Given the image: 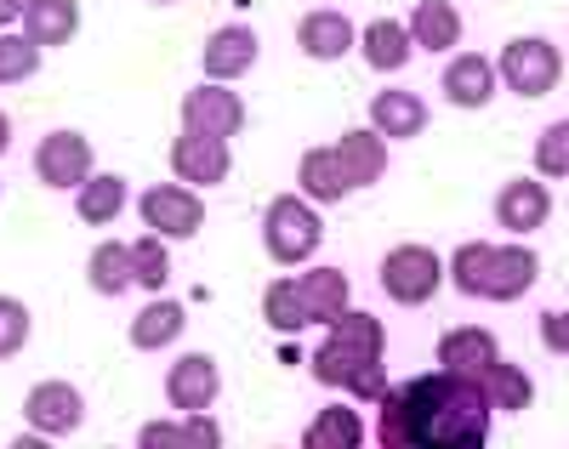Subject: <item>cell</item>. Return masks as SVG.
Returning <instances> with one entry per match:
<instances>
[{"mask_svg": "<svg viewBox=\"0 0 569 449\" xmlns=\"http://www.w3.org/2000/svg\"><path fill=\"white\" fill-rule=\"evenodd\" d=\"M490 405L479 381L427 370L388 387L376 410V443L382 449H490Z\"/></svg>", "mask_w": 569, "mask_h": 449, "instance_id": "obj_1", "label": "cell"}, {"mask_svg": "<svg viewBox=\"0 0 569 449\" xmlns=\"http://www.w3.org/2000/svg\"><path fill=\"white\" fill-rule=\"evenodd\" d=\"M308 370L319 387H337L348 392L353 405H382L388 398V330L376 313H359L348 308L337 325H330V336L308 353Z\"/></svg>", "mask_w": 569, "mask_h": 449, "instance_id": "obj_2", "label": "cell"}, {"mask_svg": "<svg viewBox=\"0 0 569 449\" xmlns=\"http://www.w3.org/2000/svg\"><path fill=\"white\" fill-rule=\"evenodd\" d=\"M536 279H541V257L530 245L467 239L450 251V285L472 302H518V296H530Z\"/></svg>", "mask_w": 569, "mask_h": 449, "instance_id": "obj_3", "label": "cell"}, {"mask_svg": "<svg viewBox=\"0 0 569 449\" xmlns=\"http://www.w3.org/2000/svg\"><path fill=\"white\" fill-rule=\"evenodd\" d=\"M262 245H268V257H273L279 268L308 262L319 245H325V217H319V206H313V199H302V193L268 199V211H262Z\"/></svg>", "mask_w": 569, "mask_h": 449, "instance_id": "obj_4", "label": "cell"}, {"mask_svg": "<svg viewBox=\"0 0 569 449\" xmlns=\"http://www.w3.org/2000/svg\"><path fill=\"white\" fill-rule=\"evenodd\" d=\"M445 273H450V262L433 251V245H393V251L382 257V290L399 308H427L439 296Z\"/></svg>", "mask_w": 569, "mask_h": 449, "instance_id": "obj_5", "label": "cell"}, {"mask_svg": "<svg viewBox=\"0 0 569 449\" xmlns=\"http://www.w3.org/2000/svg\"><path fill=\"white\" fill-rule=\"evenodd\" d=\"M496 74L518 97H547L563 80V52L552 40H541V34H512L501 46V58H496Z\"/></svg>", "mask_w": 569, "mask_h": 449, "instance_id": "obj_6", "label": "cell"}, {"mask_svg": "<svg viewBox=\"0 0 569 449\" xmlns=\"http://www.w3.org/2000/svg\"><path fill=\"white\" fill-rule=\"evenodd\" d=\"M137 217L149 222V233H160V239H194L206 228V199H200V188H188V182H154L149 193L137 199Z\"/></svg>", "mask_w": 569, "mask_h": 449, "instance_id": "obj_7", "label": "cell"}, {"mask_svg": "<svg viewBox=\"0 0 569 449\" xmlns=\"http://www.w3.org/2000/svg\"><path fill=\"white\" fill-rule=\"evenodd\" d=\"M34 177L58 193H80L91 177V142L80 131H46L40 148H34Z\"/></svg>", "mask_w": 569, "mask_h": 449, "instance_id": "obj_8", "label": "cell"}, {"mask_svg": "<svg viewBox=\"0 0 569 449\" xmlns=\"http://www.w3.org/2000/svg\"><path fill=\"white\" fill-rule=\"evenodd\" d=\"M171 171L177 182L188 188H217L233 177V148L222 137H206V131H177L171 142Z\"/></svg>", "mask_w": 569, "mask_h": 449, "instance_id": "obj_9", "label": "cell"}, {"mask_svg": "<svg viewBox=\"0 0 569 449\" xmlns=\"http://www.w3.org/2000/svg\"><path fill=\"white\" fill-rule=\"evenodd\" d=\"M246 126V103H240V91L233 86H217V80H206V86H194L182 97V131H206V137H233Z\"/></svg>", "mask_w": 569, "mask_h": 449, "instance_id": "obj_10", "label": "cell"}, {"mask_svg": "<svg viewBox=\"0 0 569 449\" xmlns=\"http://www.w3.org/2000/svg\"><path fill=\"white\" fill-rule=\"evenodd\" d=\"M496 222L512 233V239H525V233H541L552 222V188L541 177H512L501 182L496 193Z\"/></svg>", "mask_w": 569, "mask_h": 449, "instance_id": "obj_11", "label": "cell"}, {"mask_svg": "<svg viewBox=\"0 0 569 449\" xmlns=\"http://www.w3.org/2000/svg\"><path fill=\"white\" fill-rule=\"evenodd\" d=\"M23 421H29V432L63 438V432H74L86 421V398L69 381H34L29 398H23Z\"/></svg>", "mask_w": 569, "mask_h": 449, "instance_id": "obj_12", "label": "cell"}, {"mask_svg": "<svg viewBox=\"0 0 569 449\" xmlns=\"http://www.w3.org/2000/svg\"><path fill=\"white\" fill-rule=\"evenodd\" d=\"M445 103L450 109H490V97L501 91V74H496V63L485 58V52H456L450 63H445Z\"/></svg>", "mask_w": 569, "mask_h": 449, "instance_id": "obj_13", "label": "cell"}, {"mask_svg": "<svg viewBox=\"0 0 569 449\" xmlns=\"http://www.w3.org/2000/svg\"><path fill=\"white\" fill-rule=\"evenodd\" d=\"M496 359H501V341H496V330H485V325H456V330L439 336V370H450V376L479 381Z\"/></svg>", "mask_w": 569, "mask_h": 449, "instance_id": "obj_14", "label": "cell"}, {"mask_svg": "<svg viewBox=\"0 0 569 449\" xmlns=\"http://www.w3.org/2000/svg\"><path fill=\"white\" fill-rule=\"evenodd\" d=\"M217 392H222V370H217L211 353H188V359H177L171 376H166V398H171L182 416L211 410V405H217Z\"/></svg>", "mask_w": 569, "mask_h": 449, "instance_id": "obj_15", "label": "cell"}, {"mask_svg": "<svg viewBox=\"0 0 569 449\" xmlns=\"http://www.w3.org/2000/svg\"><path fill=\"white\" fill-rule=\"evenodd\" d=\"M257 34L246 29V23H222V29H211V40H206V80H217V86H228V80H240V74H251V63H257Z\"/></svg>", "mask_w": 569, "mask_h": 449, "instance_id": "obj_16", "label": "cell"}, {"mask_svg": "<svg viewBox=\"0 0 569 449\" xmlns=\"http://www.w3.org/2000/svg\"><path fill=\"white\" fill-rule=\"evenodd\" d=\"M370 131H382L388 142H410V137L427 131V103L416 91H405V86L376 91L370 97Z\"/></svg>", "mask_w": 569, "mask_h": 449, "instance_id": "obj_17", "label": "cell"}, {"mask_svg": "<svg viewBox=\"0 0 569 449\" xmlns=\"http://www.w3.org/2000/svg\"><path fill=\"white\" fill-rule=\"evenodd\" d=\"M137 449H222V427L211 410L182 416V421H142Z\"/></svg>", "mask_w": 569, "mask_h": 449, "instance_id": "obj_18", "label": "cell"}, {"mask_svg": "<svg viewBox=\"0 0 569 449\" xmlns=\"http://www.w3.org/2000/svg\"><path fill=\"white\" fill-rule=\"evenodd\" d=\"M297 182H302V199H313V206H337V199L353 193L337 142H330V148H308V154L297 160Z\"/></svg>", "mask_w": 569, "mask_h": 449, "instance_id": "obj_19", "label": "cell"}, {"mask_svg": "<svg viewBox=\"0 0 569 449\" xmlns=\"http://www.w3.org/2000/svg\"><path fill=\"white\" fill-rule=\"evenodd\" d=\"M359 52H365V63H370L376 74H399V69H410V58H416L410 23H399V18H376V23H365V29H359Z\"/></svg>", "mask_w": 569, "mask_h": 449, "instance_id": "obj_20", "label": "cell"}, {"mask_svg": "<svg viewBox=\"0 0 569 449\" xmlns=\"http://www.w3.org/2000/svg\"><path fill=\"white\" fill-rule=\"evenodd\" d=\"M353 23L342 18V12H330V7H319V12H308L302 23H297V46H302V58H313V63H337V58H348L353 52Z\"/></svg>", "mask_w": 569, "mask_h": 449, "instance_id": "obj_21", "label": "cell"}, {"mask_svg": "<svg viewBox=\"0 0 569 449\" xmlns=\"http://www.w3.org/2000/svg\"><path fill=\"white\" fill-rule=\"evenodd\" d=\"M337 154H342L353 188H376V182L388 177V137H382V131H370V126L342 131V137H337Z\"/></svg>", "mask_w": 569, "mask_h": 449, "instance_id": "obj_22", "label": "cell"}, {"mask_svg": "<svg viewBox=\"0 0 569 449\" xmlns=\"http://www.w3.org/2000/svg\"><path fill=\"white\" fill-rule=\"evenodd\" d=\"M302 302H308L313 325H337L353 308V285H348L342 268H308L302 273Z\"/></svg>", "mask_w": 569, "mask_h": 449, "instance_id": "obj_23", "label": "cell"}, {"mask_svg": "<svg viewBox=\"0 0 569 449\" xmlns=\"http://www.w3.org/2000/svg\"><path fill=\"white\" fill-rule=\"evenodd\" d=\"M410 40H416V52H456L461 46V12L450 0H416Z\"/></svg>", "mask_w": 569, "mask_h": 449, "instance_id": "obj_24", "label": "cell"}, {"mask_svg": "<svg viewBox=\"0 0 569 449\" xmlns=\"http://www.w3.org/2000/svg\"><path fill=\"white\" fill-rule=\"evenodd\" d=\"M23 34L40 46H69L80 34V0H29L23 12Z\"/></svg>", "mask_w": 569, "mask_h": 449, "instance_id": "obj_25", "label": "cell"}, {"mask_svg": "<svg viewBox=\"0 0 569 449\" xmlns=\"http://www.w3.org/2000/svg\"><path fill=\"white\" fill-rule=\"evenodd\" d=\"M479 392H485V405L490 410H530L536 405V376L525 365H512V359H496L485 376H479Z\"/></svg>", "mask_w": 569, "mask_h": 449, "instance_id": "obj_26", "label": "cell"}, {"mask_svg": "<svg viewBox=\"0 0 569 449\" xmlns=\"http://www.w3.org/2000/svg\"><path fill=\"white\" fill-rule=\"evenodd\" d=\"M302 449H365V421H359V405H325V410L308 421Z\"/></svg>", "mask_w": 569, "mask_h": 449, "instance_id": "obj_27", "label": "cell"}, {"mask_svg": "<svg viewBox=\"0 0 569 449\" xmlns=\"http://www.w3.org/2000/svg\"><path fill=\"white\" fill-rule=\"evenodd\" d=\"M182 325H188L182 302H160V296H154V302L131 319V347H137V353H160V347H171L182 336Z\"/></svg>", "mask_w": 569, "mask_h": 449, "instance_id": "obj_28", "label": "cell"}, {"mask_svg": "<svg viewBox=\"0 0 569 449\" xmlns=\"http://www.w3.org/2000/svg\"><path fill=\"white\" fill-rule=\"evenodd\" d=\"M86 279L98 296H126V285H137V268H131V245L126 239H103L98 251L86 257Z\"/></svg>", "mask_w": 569, "mask_h": 449, "instance_id": "obj_29", "label": "cell"}, {"mask_svg": "<svg viewBox=\"0 0 569 449\" xmlns=\"http://www.w3.org/2000/svg\"><path fill=\"white\" fill-rule=\"evenodd\" d=\"M120 211H126V177L98 171V177H91V182L74 193V217H80L86 228H109Z\"/></svg>", "mask_w": 569, "mask_h": 449, "instance_id": "obj_30", "label": "cell"}, {"mask_svg": "<svg viewBox=\"0 0 569 449\" xmlns=\"http://www.w3.org/2000/svg\"><path fill=\"white\" fill-rule=\"evenodd\" d=\"M262 319H268V330H279V336L308 330L313 319H308V302H302V279H273V285L262 290Z\"/></svg>", "mask_w": 569, "mask_h": 449, "instance_id": "obj_31", "label": "cell"}, {"mask_svg": "<svg viewBox=\"0 0 569 449\" xmlns=\"http://www.w3.org/2000/svg\"><path fill=\"white\" fill-rule=\"evenodd\" d=\"M131 268H137V285H142V290H166V279H171L166 239H160V233H142V239H131Z\"/></svg>", "mask_w": 569, "mask_h": 449, "instance_id": "obj_32", "label": "cell"}, {"mask_svg": "<svg viewBox=\"0 0 569 449\" xmlns=\"http://www.w3.org/2000/svg\"><path fill=\"white\" fill-rule=\"evenodd\" d=\"M40 69V46L29 34H0V86H18Z\"/></svg>", "mask_w": 569, "mask_h": 449, "instance_id": "obj_33", "label": "cell"}, {"mask_svg": "<svg viewBox=\"0 0 569 449\" xmlns=\"http://www.w3.org/2000/svg\"><path fill=\"white\" fill-rule=\"evenodd\" d=\"M536 177H569V120H552L536 137Z\"/></svg>", "mask_w": 569, "mask_h": 449, "instance_id": "obj_34", "label": "cell"}, {"mask_svg": "<svg viewBox=\"0 0 569 449\" xmlns=\"http://www.w3.org/2000/svg\"><path fill=\"white\" fill-rule=\"evenodd\" d=\"M29 341V308L18 302V296H0V365L18 359Z\"/></svg>", "mask_w": 569, "mask_h": 449, "instance_id": "obj_35", "label": "cell"}, {"mask_svg": "<svg viewBox=\"0 0 569 449\" xmlns=\"http://www.w3.org/2000/svg\"><path fill=\"white\" fill-rule=\"evenodd\" d=\"M541 341H547V353L569 359V313H541Z\"/></svg>", "mask_w": 569, "mask_h": 449, "instance_id": "obj_36", "label": "cell"}, {"mask_svg": "<svg viewBox=\"0 0 569 449\" xmlns=\"http://www.w3.org/2000/svg\"><path fill=\"white\" fill-rule=\"evenodd\" d=\"M23 12H29V0H0V34H7Z\"/></svg>", "mask_w": 569, "mask_h": 449, "instance_id": "obj_37", "label": "cell"}, {"mask_svg": "<svg viewBox=\"0 0 569 449\" xmlns=\"http://www.w3.org/2000/svg\"><path fill=\"white\" fill-rule=\"evenodd\" d=\"M7 449H58V443L46 438V432H18V438H12Z\"/></svg>", "mask_w": 569, "mask_h": 449, "instance_id": "obj_38", "label": "cell"}, {"mask_svg": "<svg viewBox=\"0 0 569 449\" xmlns=\"http://www.w3.org/2000/svg\"><path fill=\"white\" fill-rule=\"evenodd\" d=\"M7 148H12V120L0 114V154H7Z\"/></svg>", "mask_w": 569, "mask_h": 449, "instance_id": "obj_39", "label": "cell"}, {"mask_svg": "<svg viewBox=\"0 0 569 449\" xmlns=\"http://www.w3.org/2000/svg\"><path fill=\"white\" fill-rule=\"evenodd\" d=\"M154 7H171V0H154Z\"/></svg>", "mask_w": 569, "mask_h": 449, "instance_id": "obj_40", "label": "cell"}]
</instances>
